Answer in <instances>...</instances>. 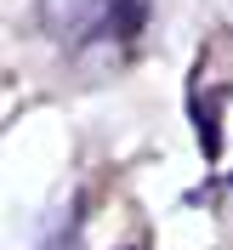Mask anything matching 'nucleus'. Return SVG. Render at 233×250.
Listing matches in <instances>:
<instances>
[{"label": "nucleus", "mask_w": 233, "mask_h": 250, "mask_svg": "<svg viewBox=\"0 0 233 250\" xmlns=\"http://www.w3.org/2000/svg\"><path fill=\"white\" fill-rule=\"evenodd\" d=\"M228 188H233V176H228Z\"/></svg>", "instance_id": "obj_4"}, {"label": "nucleus", "mask_w": 233, "mask_h": 250, "mask_svg": "<svg viewBox=\"0 0 233 250\" xmlns=\"http://www.w3.org/2000/svg\"><path fill=\"white\" fill-rule=\"evenodd\" d=\"M34 250H80V228H74L68 216H63V222H51V228H46V239H40Z\"/></svg>", "instance_id": "obj_2"}, {"label": "nucleus", "mask_w": 233, "mask_h": 250, "mask_svg": "<svg viewBox=\"0 0 233 250\" xmlns=\"http://www.w3.org/2000/svg\"><path fill=\"white\" fill-rule=\"evenodd\" d=\"M125 250H142V245H125Z\"/></svg>", "instance_id": "obj_3"}, {"label": "nucleus", "mask_w": 233, "mask_h": 250, "mask_svg": "<svg viewBox=\"0 0 233 250\" xmlns=\"http://www.w3.org/2000/svg\"><path fill=\"white\" fill-rule=\"evenodd\" d=\"M125 0H40V17L46 29L68 34V40H85L91 29H103V17H114Z\"/></svg>", "instance_id": "obj_1"}]
</instances>
